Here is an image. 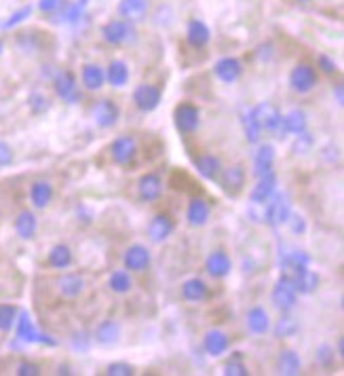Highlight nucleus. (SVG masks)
Here are the masks:
<instances>
[{
  "label": "nucleus",
  "instance_id": "ddd939ff",
  "mask_svg": "<svg viewBox=\"0 0 344 376\" xmlns=\"http://www.w3.org/2000/svg\"><path fill=\"white\" fill-rule=\"evenodd\" d=\"M275 156H277V150L273 144L257 146V150L253 152V176L262 178L266 174H271L275 167Z\"/></svg>",
  "mask_w": 344,
  "mask_h": 376
},
{
  "label": "nucleus",
  "instance_id": "a878e982",
  "mask_svg": "<svg viewBox=\"0 0 344 376\" xmlns=\"http://www.w3.org/2000/svg\"><path fill=\"white\" fill-rule=\"evenodd\" d=\"M209 294V287L203 279L199 277H192V279H186L182 283V298L186 303H203Z\"/></svg>",
  "mask_w": 344,
  "mask_h": 376
},
{
  "label": "nucleus",
  "instance_id": "3c124183",
  "mask_svg": "<svg viewBox=\"0 0 344 376\" xmlns=\"http://www.w3.org/2000/svg\"><path fill=\"white\" fill-rule=\"evenodd\" d=\"M285 224H289V226H291V231H293L296 235L307 233V222H305V218H302V216L289 214V218H287V222H285Z\"/></svg>",
  "mask_w": 344,
  "mask_h": 376
},
{
  "label": "nucleus",
  "instance_id": "603ef678",
  "mask_svg": "<svg viewBox=\"0 0 344 376\" xmlns=\"http://www.w3.org/2000/svg\"><path fill=\"white\" fill-rule=\"evenodd\" d=\"M17 374L19 376H38L40 374V366L34 361H21L17 366Z\"/></svg>",
  "mask_w": 344,
  "mask_h": 376
},
{
  "label": "nucleus",
  "instance_id": "e433bc0d",
  "mask_svg": "<svg viewBox=\"0 0 344 376\" xmlns=\"http://www.w3.org/2000/svg\"><path fill=\"white\" fill-rule=\"evenodd\" d=\"M241 125H243V132H245L247 142H251V144H257V142H260V134H262V129H260V125H257V120H255V116H253L251 108L243 112V116H241Z\"/></svg>",
  "mask_w": 344,
  "mask_h": 376
},
{
  "label": "nucleus",
  "instance_id": "4c0bfd02",
  "mask_svg": "<svg viewBox=\"0 0 344 376\" xmlns=\"http://www.w3.org/2000/svg\"><path fill=\"white\" fill-rule=\"evenodd\" d=\"M132 287H134V281H132V275H129L127 271H114L110 275V289L116 292V294H127Z\"/></svg>",
  "mask_w": 344,
  "mask_h": 376
},
{
  "label": "nucleus",
  "instance_id": "393cba45",
  "mask_svg": "<svg viewBox=\"0 0 344 376\" xmlns=\"http://www.w3.org/2000/svg\"><path fill=\"white\" fill-rule=\"evenodd\" d=\"M209 216H211V207H209V203H207L205 199L194 197V199L188 203L186 220H188L190 226H203V224H207Z\"/></svg>",
  "mask_w": 344,
  "mask_h": 376
},
{
  "label": "nucleus",
  "instance_id": "6e6d98bb",
  "mask_svg": "<svg viewBox=\"0 0 344 376\" xmlns=\"http://www.w3.org/2000/svg\"><path fill=\"white\" fill-rule=\"evenodd\" d=\"M334 96H336L338 106H342V104H344V87H342V85H336V87H334Z\"/></svg>",
  "mask_w": 344,
  "mask_h": 376
},
{
  "label": "nucleus",
  "instance_id": "9d476101",
  "mask_svg": "<svg viewBox=\"0 0 344 376\" xmlns=\"http://www.w3.org/2000/svg\"><path fill=\"white\" fill-rule=\"evenodd\" d=\"M91 112H93L96 125H98V127H102V129L114 127L116 120H118V116H120V108L116 106V102H112V100H108V98L96 102Z\"/></svg>",
  "mask_w": 344,
  "mask_h": 376
},
{
  "label": "nucleus",
  "instance_id": "7c9ffc66",
  "mask_svg": "<svg viewBox=\"0 0 344 376\" xmlns=\"http://www.w3.org/2000/svg\"><path fill=\"white\" fill-rule=\"evenodd\" d=\"M30 199H32L34 207H38V210H45V207L53 201V186L47 180L34 182L32 188H30Z\"/></svg>",
  "mask_w": 344,
  "mask_h": 376
},
{
  "label": "nucleus",
  "instance_id": "9b49d317",
  "mask_svg": "<svg viewBox=\"0 0 344 376\" xmlns=\"http://www.w3.org/2000/svg\"><path fill=\"white\" fill-rule=\"evenodd\" d=\"M163 100V91L156 87V85H148V82H144V85H138L136 91H134V104L142 110V112H152L159 108Z\"/></svg>",
  "mask_w": 344,
  "mask_h": 376
},
{
  "label": "nucleus",
  "instance_id": "bb28decb",
  "mask_svg": "<svg viewBox=\"0 0 344 376\" xmlns=\"http://www.w3.org/2000/svg\"><path fill=\"white\" fill-rule=\"evenodd\" d=\"M120 339V325L114 319H104L98 328H96V341L104 347H112L116 345Z\"/></svg>",
  "mask_w": 344,
  "mask_h": 376
},
{
  "label": "nucleus",
  "instance_id": "09e8293b",
  "mask_svg": "<svg viewBox=\"0 0 344 376\" xmlns=\"http://www.w3.org/2000/svg\"><path fill=\"white\" fill-rule=\"evenodd\" d=\"M317 361H319V366L329 368V366L334 364V349H332L329 345H321V347L317 349Z\"/></svg>",
  "mask_w": 344,
  "mask_h": 376
},
{
  "label": "nucleus",
  "instance_id": "39448f33",
  "mask_svg": "<svg viewBox=\"0 0 344 376\" xmlns=\"http://www.w3.org/2000/svg\"><path fill=\"white\" fill-rule=\"evenodd\" d=\"M53 87H55L57 98H62V100L68 102V104H78V102L82 100V93H80V89H78L76 76H74L70 70H60V72L53 76Z\"/></svg>",
  "mask_w": 344,
  "mask_h": 376
},
{
  "label": "nucleus",
  "instance_id": "f704fd0d",
  "mask_svg": "<svg viewBox=\"0 0 344 376\" xmlns=\"http://www.w3.org/2000/svg\"><path fill=\"white\" fill-rule=\"evenodd\" d=\"M38 231V220L32 212L24 210L17 218H15V233L21 237V239H32Z\"/></svg>",
  "mask_w": 344,
  "mask_h": 376
},
{
  "label": "nucleus",
  "instance_id": "72a5a7b5",
  "mask_svg": "<svg viewBox=\"0 0 344 376\" xmlns=\"http://www.w3.org/2000/svg\"><path fill=\"white\" fill-rule=\"evenodd\" d=\"M106 80L112 87H125L129 82V66L123 60H114L110 62L108 70H106Z\"/></svg>",
  "mask_w": 344,
  "mask_h": 376
},
{
  "label": "nucleus",
  "instance_id": "aec40b11",
  "mask_svg": "<svg viewBox=\"0 0 344 376\" xmlns=\"http://www.w3.org/2000/svg\"><path fill=\"white\" fill-rule=\"evenodd\" d=\"M174 231H176V222L169 214H159L148 224V237L154 243H163L165 239L171 237V233H174Z\"/></svg>",
  "mask_w": 344,
  "mask_h": 376
},
{
  "label": "nucleus",
  "instance_id": "5701e85b",
  "mask_svg": "<svg viewBox=\"0 0 344 376\" xmlns=\"http://www.w3.org/2000/svg\"><path fill=\"white\" fill-rule=\"evenodd\" d=\"M186 40H188L190 47L203 49V47H207V43L211 40V30L207 28L205 21H201V19H190L188 26H186Z\"/></svg>",
  "mask_w": 344,
  "mask_h": 376
},
{
  "label": "nucleus",
  "instance_id": "f257e3e1",
  "mask_svg": "<svg viewBox=\"0 0 344 376\" xmlns=\"http://www.w3.org/2000/svg\"><path fill=\"white\" fill-rule=\"evenodd\" d=\"M102 38L108 45H129L136 40V28L127 19H110L102 26Z\"/></svg>",
  "mask_w": 344,
  "mask_h": 376
},
{
  "label": "nucleus",
  "instance_id": "49530a36",
  "mask_svg": "<svg viewBox=\"0 0 344 376\" xmlns=\"http://www.w3.org/2000/svg\"><path fill=\"white\" fill-rule=\"evenodd\" d=\"M108 376H132L134 374V366L127 361H114L106 368Z\"/></svg>",
  "mask_w": 344,
  "mask_h": 376
},
{
  "label": "nucleus",
  "instance_id": "13d9d810",
  "mask_svg": "<svg viewBox=\"0 0 344 376\" xmlns=\"http://www.w3.org/2000/svg\"><path fill=\"white\" fill-rule=\"evenodd\" d=\"M338 355H340V357L344 355V341H342V339L338 341Z\"/></svg>",
  "mask_w": 344,
  "mask_h": 376
},
{
  "label": "nucleus",
  "instance_id": "6e6552de",
  "mask_svg": "<svg viewBox=\"0 0 344 376\" xmlns=\"http://www.w3.org/2000/svg\"><path fill=\"white\" fill-rule=\"evenodd\" d=\"M251 112H253V116H255V120H257V125H260L262 132H264V129H266V132H277V129H279L283 112H281L275 104H271V102H260L257 106L251 108Z\"/></svg>",
  "mask_w": 344,
  "mask_h": 376
},
{
  "label": "nucleus",
  "instance_id": "de8ad7c7",
  "mask_svg": "<svg viewBox=\"0 0 344 376\" xmlns=\"http://www.w3.org/2000/svg\"><path fill=\"white\" fill-rule=\"evenodd\" d=\"M49 108V100L42 96V93H32L30 96V110L34 114H40V112H45Z\"/></svg>",
  "mask_w": 344,
  "mask_h": 376
},
{
  "label": "nucleus",
  "instance_id": "4d7b16f0",
  "mask_svg": "<svg viewBox=\"0 0 344 376\" xmlns=\"http://www.w3.org/2000/svg\"><path fill=\"white\" fill-rule=\"evenodd\" d=\"M57 374H66V376H70L72 374V370H70V366H60V372Z\"/></svg>",
  "mask_w": 344,
  "mask_h": 376
},
{
  "label": "nucleus",
  "instance_id": "20e7f679",
  "mask_svg": "<svg viewBox=\"0 0 344 376\" xmlns=\"http://www.w3.org/2000/svg\"><path fill=\"white\" fill-rule=\"evenodd\" d=\"M271 301L273 305L279 309V311H291L298 303V289L293 285V279L291 277H279V281L275 283L273 287V294H271Z\"/></svg>",
  "mask_w": 344,
  "mask_h": 376
},
{
  "label": "nucleus",
  "instance_id": "8fccbe9b",
  "mask_svg": "<svg viewBox=\"0 0 344 376\" xmlns=\"http://www.w3.org/2000/svg\"><path fill=\"white\" fill-rule=\"evenodd\" d=\"M62 7H64V0H40V3H38V9L42 13H47V15L57 13Z\"/></svg>",
  "mask_w": 344,
  "mask_h": 376
},
{
  "label": "nucleus",
  "instance_id": "f8f14e48",
  "mask_svg": "<svg viewBox=\"0 0 344 376\" xmlns=\"http://www.w3.org/2000/svg\"><path fill=\"white\" fill-rule=\"evenodd\" d=\"M302 132H307V114L302 110L293 108L287 114H283L281 125L275 134H279V138H285V136H298Z\"/></svg>",
  "mask_w": 344,
  "mask_h": 376
},
{
  "label": "nucleus",
  "instance_id": "2f4dec72",
  "mask_svg": "<svg viewBox=\"0 0 344 376\" xmlns=\"http://www.w3.org/2000/svg\"><path fill=\"white\" fill-rule=\"evenodd\" d=\"M247 328L253 334H266L271 330V315L262 307H253L247 313Z\"/></svg>",
  "mask_w": 344,
  "mask_h": 376
},
{
  "label": "nucleus",
  "instance_id": "c85d7f7f",
  "mask_svg": "<svg viewBox=\"0 0 344 376\" xmlns=\"http://www.w3.org/2000/svg\"><path fill=\"white\" fill-rule=\"evenodd\" d=\"M194 167H197V172L205 178V180H216L222 172V163L218 156H213V154H203L194 161Z\"/></svg>",
  "mask_w": 344,
  "mask_h": 376
},
{
  "label": "nucleus",
  "instance_id": "c03bdc74",
  "mask_svg": "<svg viewBox=\"0 0 344 376\" xmlns=\"http://www.w3.org/2000/svg\"><path fill=\"white\" fill-rule=\"evenodd\" d=\"M32 15V7L30 5H26V7H21V9H17L5 24H3V28H7V30H11V28H15V26H19L21 21H26L28 17Z\"/></svg>",
  "mask_w": 344,
  "mask_h": 376
},
{
  "label": "nucleus",
  "instance_id": "c756f323",
  "mask_svg": "<svg viewBox=\"0 0 344 376\" xmlns=\"http://www.w3.org/2000/svg\"><path fill=\"white\" fill-rule=\"evenodd\" d=\"M106 82V70L98 64H87L82 68V85L89 91H98Z\"/></svg>",
  "mask_w": 344,
  "mask_h": 376
},
{
  "label": "nucleus",
  "instance_id": "bf43d9fd",
  "mask_svg": "<svg viewBox=\"0 0 344 376\" xmlns=\"http://www.w3.org/2000/svg\"><path fill=\"white\" fill-rule=\"evenodd\" d=\"M3 51H5V47H3V40H0V55H3Z\"/></svg>",
  "mask_w": 344,
  "mask_h": 376
},
{
  "label": "nucleus",
  "instance_id": "0eeeda50",
  "mask_svg": "<svg viewBox=\"0 0 344 376\" xmlns=\"http://www.w3.org/2000/svg\"><path fill=\"white\" fill-rule=\"evenodd\" d=\"M174 123L180 134H194L201 125V110L194 104H180L174 110Z\"/></svg>",
  "mask_w": 344,
  "mask_h": 376
},
{
  "label": "nucleus",
  "instance_id": "423d86ee",
  "mask_svg": "<svg viewBox=\"0 0 344 376\" xmlns=\"http://www.w3.org/2000/svg\"><path fill=\"white\" fill-rule=\"evenodd\" d=\"M289 87L296 93H309L317 87V70L311 64H298L289 72Z\"/></svg>",
  "mask_w": 344,
  "mask_h": 376
},
{
  "label": "nucleus",
  "instance_id": "473e14b6",
  "mask_svg": "<svg viewBox=\"0 0 344 376\" xmlns=\"http://www.w3.org/2000/svg\"><path fill=\"white\" fill-rule=\"evenodd\" d=\"M277 368L281 374L285 376H296L300 374V370H302V359H300V355L291 349H283L279 353V361H277Z\"/></svg>",
  "mask_w": 344,
  "mask_h": 376
},
{
  "label": "nucleus",
  "instance_id": "b1692460",
  "mask_svg": "<svg viewBox=\"0 0 344 376\" xmlns=\"http://www.w3.org/2000/svg\"><path fill=\"white\" fill-rule=\"evenodd\" d=\"M150 9L148 0H120L118 3V15L127 21H140L146 17Z\"/></svg>",
  "mask_w": 344,
  "mask_h": 376
},
{
  "label": "nucleus",
  "instance_id": "412c9836",
  "mask_svg": "<svg viewBox=\"0 0 344 376\" xmlns=\"http://www.w3.org/2000/svg\"><path fill=\"white\" fill-rule=\"evenodd\" d=\"M205 271L216 279L226 277L233 271V260L224 249H216V252H211L209 258L205 260Z\"/></svg>",
  "mask_w": 344,
  "mask_h": 376
},
{
  "label": "nucleus",
  "instance_id": "4468645a",
  "mask_svg": "<svg viewBox=\"0 0 344 376\" xmlns=\"http://www.w3.org/2000/svg\"><path fill=\"white\" fill-rule=\"evenodd\" d=\"M123 262H125V267H127V271H136V273H142V271H146L148 267H150V262H152V256H150V249L148 247H144V245H132L125 252V256H123Z\"/></svg>",
  "mask_w": 344,
  "mask_h": 376
},
{
  "label": "nucleus",
  "instance_id": "5fc2aeb1",
  "mask_svg": "<svg viewBox=\"0 0 344 376\" xmlns=\"http://www.w3.org/2000/svg\"><path fill=\"white\" fill-rule=\"evenodd\" d=\"M13 163V150L7 142H0V167Z\"/></svg>",
  "mask_w": 344,
  "mask_h": 376
},
{
  "label": "nucleus",
  "instance_id": "864d4df0",
  "mask_svg": "<svg viewBox=\"0 0 344 376\" xmlns=\"http://www.w3.org/2000/svg\"><path fill=\"white\" fill-rule=\"evenodd\" d=\"M317 64H319L321 72H325V74H336V72H338V66H336V62H334L332 57H327V55H319Z\"/></svg>",
  "mask_w": 344,
  "mask_h": 376
},
{
  "label": "nucleus",
  "instance_id": "2eb2a0df",
  "mask_svg": "<svg viewBox=\"0 0 344 376\" xmlns=\"http://www.w3.org/2000/svg\"><path fill=\"white\" fill-rule=\"evenodd\" d=\"M293 285L298 289V294H313V292L319 287V275L315 271L309 269V265H300L293 267Z\"/></svg>",
  "mask_w": 344,
  "mask_h": 376
},
{
  "label": "nucleus",
  "instance_id": "052dcab7",
  "mask_svg": "<svg viewBox=\"0 0 344 376\" xmlns=\"http://www.w3.org/2000/svg\"><path fill=\"white\" fill-rule=\"evenodd\" d=\"M296 3H309V0H296Z\"/></svg>",
  "mask_w": 344,
  "mask_h": 376
},
{
  "label": "nucleus",
  "instance_id": "f3484780",
  "mask_svg": "<svg viewBox=\"0 0 344 376\" xmlns=\"http://www.w3.org/2000/svg\"><path fill=\"white\" fill-rule=\"evenodd\" d=\"M203 347H205V353L209 357H220L228 351L230 347V339H228V334H224L222 330H209L205 334V339H203Z\"/></svg>",
  "mask_w": 344,
  "mask_h": 376
},
{
  "label": "nucleus",
  "instance_id": "4be33fe9",
  "mask_svg": "<svg viewBox=\"0 0 344 376\" xmlns=\"http://www.w3.org/2000/svg\"><path fill=\"white\" fill-rule=\"evenodd\" d=\"M138 195L144 203H152L163 195V180L159 174H144L138 180Z\"/></svg>",
  "mask_w": 344,
  "mask_h": 376
},
{
  "label": "nucleus",
  "instance_id": "a18cd8bd",
  "mask_svg": "<svg viewBox=\"0 0 344 376\" xmlns=\"http://www.w3.org/2000/svg\"><path fill=\"white\" fill-rule=\"evenodd\" d=\"M91 347V339L87 332H76L72 337V349L78 351V353H87Z\"/></svg>",
  "mask_w": 344,
  "mask_h": 376
},
{
  "label": "nucleus",
  "instance_id": "58836bf2",
  "mask_svg": "<svg viewBox=\"0 0 344 376\" xmlns=\"http://www.w3.org/2000/svg\"><path fill=\"white\" fill-rule=\"evenodd\" d=\"M17 315H19V311H17L15 305H7V303L0 305V332L13 330V325L17 321Z\"/></svg>",
  "mask_w": 344,
  "mask_h": 376
},
{
  "label": "nucleus",
  "instance_id": "37998d69",
  "mask_svg": "<svg viewBox=\"0 0 344 376\" xmlns=\"http://www.w3.org/2000/svg\"><path fill=\"white\" fill-rule=\"evenodd\" d=\"M311 148H313V136L309 132H302V134L296 136V142H293V152L296 154H307Z\"/></svg>",
  "mask_w": 344,
  "mask_h": 376
},
{
  "label": "nucleus",
  "instance_id": "a19ab883",
  "mask_svg": "<svg viewBox=\"0 0 344 376\" xmlns=\"http://www.w3.org/2000/svg\"><path fill=\"white\" fill-rule=\"evenodd\" d=\"M87 5H89V0H76V3H72V5H68V9L64 11V19L62 21H66V24H76L82 15H84V9H87Z\"/></svg>",
  "mask_w": 344,
  "mask_h": 376
},
{
  "label": "nucleus",
  "instance_id": "cd10ccee",
  "mask_svg": "<svg viewBox=\"0 0 344 376\" xmlns=\"http://www.w3.org/2000/svg\"><path fill=\"white\" fill-rule=\"evenodd\" d=\"M57 289H60V294L68 301H74L82 294V289H84V279L80 275H64L60 281H57Z\"/></svg>",
  "mask_w": 344,
  "mask_h": 376
},
{
  "label": "nucleus",
  "instance_id": "1a4fd4ad",
  "mask_svg": "<svg viewBox=\"0 0 344 376\" xmlns=\"http://www.w3.org/2000/svg\"><path fill=\"white\" fill-rule=\"evenodd\" d=\"M112 159L116 165H132L136 154H138V140L134 136H118L114 142H112Z\"/></svg>",
  "mask_w": 344,
  "mask_h": 376
},
{
  "label": "nucleus",
  "instance_id": "f03ea898",
  "mask_svg": "<svg viewBox=\"0 0 344 376\" xmlns=\"http://www.w3.org/2000/svg\"><path fill=\"white\" fill-rule=\"evenodd\" d=\"M15 328H17V341L21 343H40V345H49V347H57V341L51 339L49 334H42L36 323L32 321L30 313L28 311H21L17 315V321H15Z\"/></svg>",
  "mask_w": 344,
  "mask_h": 376
},
{
  "label": "nucleus",
  "instance_id": "7ed1b4c3",
  "mask_svg": "<svg viewBox=\"0 0 344 376\" xmlns=\"http://www.w3.org/2000/svg\"><path fill=\"white\" fill-rule=\"evenodd\" d=\"M264 222L271 224V226H279V224H285L289 214H291V203H289V197L285 193H277L264 203Z\"/></svg>",
  "mask_w": 344,
  "mask_h": 376
},
{
  "label": "nucleus",
  "instance_id": "dca6fc26",
  "mask_svg": "<svg viewBox=\"0 0 344 376\" xmlns=\"http://www.w3.org/2000/svg\"><path fill=\"white\" fill-rule=\"evenodd\" d=\"M213 74H216L218 80L226 82V85H233L243 74V64L237 57H222L213 66Z\"/></svg>",
  "mask_w": 344,
  "mask_h": 376
},
{
  "label": "nucleus",
  "instance_id": "c9c22d12",
  "mask_svg": "<svg viewBox=\"0 0 344 376\" xmlns=\"http://www.w3.org/2000/svg\"><path fill=\"white\" fill-rule=\"evenodd\" d=\"M72 265V252H70V247L64 245V243H57L51 247V252H49V267L53 269H68Z\"/></svg>",
  "mask_w": 344,
  "mask_h": 376
},
{
  "label": "nucleus",
  "instance_id": "6ab92c4d",
  "mask_svg": "<svg viewBox=\"0 0 344 376\" xmlns=\"http://www.w3.org/2000/svg\"><path fill=\"white\" fill-rule=\"evenodd\" d=\"M275 190H277V176H275V172H271L262 178H257V184L251 188L249 199L253 205H264L275 195Z\"/></svg>",
  "mask_w": 344,
  "mask_h": 376
},
{
  "label": "nucleus",
  "instance_id": "a211bd4d",
  "mask_svg": "<svg viewBox=\"0 0 344 376\" xmlns=\"http://www.w3.org/2000/svg\"><path fill=\"white\" fill-rule=\"evenodd\" d=\"M245 180H247V174L243 170V165H233L228 170L222 174V190L230 197H237L243 188H245Z\"/></svg>",
  "mask_w": 344,
  "mask_h": 376
},
{
  "label": "nucleus",
  "instance_id": "ea45409f",
  "mask_svg": "<svg viewBox=\"0 0 344 376\" xmlns=\"http://www.w3.org/2000/svg\"><path fill=\"white\" fill-rule=\"evenodd\" d=\"M298 332V321L296 319H291V317H281L279 321H277V325H275V330H273V334H275V339H289V337H293V334Z\"/></svg>",
  "mask_w": 344,
  "mask_h": 376
},
{
  "label": "nucleus",
  "instance_id": "79ce46f5",
  "mask_svg": "<svg viewBox=\"0 0 344 376\" xmlns=\"http://www.w3.org/2000/svg\"><path fill=\"white\" fill-rule=\"evenodd\" d=\"M222 372H224L226 376H247V374H249L247 366L241 361V353H235V357H230V359L224 364Z\"/></svg>",
  "mask_w": 344,
  "mask_h": 376
}]
</instances>
